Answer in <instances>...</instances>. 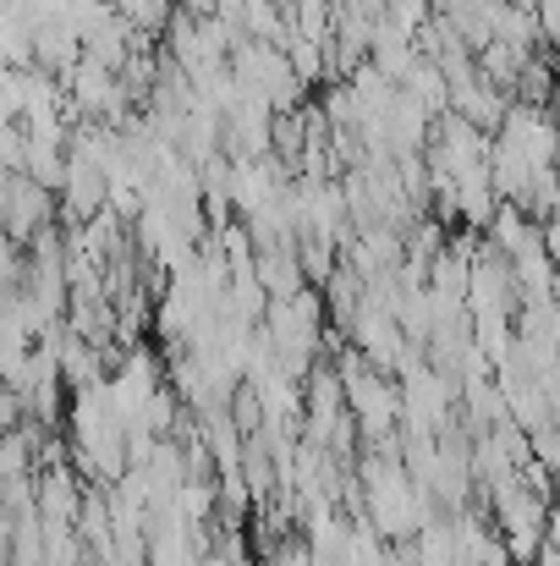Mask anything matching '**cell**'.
<instances>
[{"instance_id":"obj_1","label":"cell","mask_w":560,"mask_h":566,"mask_svg":"<svg viewBox=\"0 0 560 566\" xmlns=\"http://www.w3.org/2000/svg\"><path fill=\"white\" fill-rule=\"evenodd\" d=\"M358 484H363V517H369V528L379 539H412L440 517L434 501L418 490L406 457H379L373 451L358 468Z\"/></svg>"},{"instance_id":"obj_2","label":"cell","mask_w":560,"mask_h":566,"mask_svg":"<svg viewBox=\"0 0 560 566\" xmlns=\"http://www.w3.org/2000/svg\"><path fill=\"white\" fill-rule=\"evenodd\" d=\"M325 297L308 286V292H297V297H281V303H270V314H264V336H270V347H275V358H281V369L292 379H308L319 369V347H325Z\"/></svg>"},{"instance_id":"obj_3","label":"cell","mask_w":560,"mask_h":566,"mask_svg":"<svg viewBox=\"0 0 560 566\" xmlns=\"http://www.w3.org/2000/svg\"><path fill=\"white\" fill-rule=\"evenodd\" d=\"M341 379H347V412L358 418V434L369 440L373 451L379 446H390L395 440V429H401V385L384 375V369H373L369 358L352 347V353H341Z\"/></svg>"},{"instance_id":"obj_4","label":"cell","mask_w":560,"mask_h":566,"mask_svg":"<svg viewBox=\"0 0 560 566\" xmlns=\"http://www.w3.org/2000/svg\"><path fill=\"white\" fill-rule=\"evenodd\" d=\"M231 72H236V83H242L253 99H264L275 116H292V111H303V94H308V83L297 77V66H292V55H286L281 44H264V39H247V44H236V55H231Z\"/></svg>"},{"instance_id":"obj_5","label":"cell","mask_w":560,"mask_h":566,"mask_svg":"<svg viewBox=\"0 0 560 566\" xmlns=\"http://www.w3.org/2000/svg\"><path fill=\"white\" fill-rule=\"evenodd\" d=\"M495 144H500L506 155L528 160V166L560 171V122L550 105H522V99H511V111H506Z\"/></svg>"},{"instance_id":"obj_6","label":"cell","mask_w":560,"mask_h":566,"mask_svg":"<svg viewBox=\"0 0 560 566\" xmlns=\"http://www.w3.org/2000/svg\"><path fill=\"white\" fill-rule=\"evenodd\" d=\"M55 220V192L44 182H33L28 171H11L0 182V226H6V242H33L44 226Z\"/></svg>"},{"instance_id":"obj_7","label":"cell","mask_w":560,"mask_h":566,"mask_svg":"<svg viewBox=\"0 0 560 566\" xmlns=\"http://www.w3.org/2000/svg\"><path fill=\"white\" fill-rule=\"evenodd\" d=\"M434 11L473 44V50H489L495 33H500V17H506V0H434Z\"/></svg>"},{"instance_id":"obj_8","label":"cell","mask_w":560,"mask_h":566,"mask_svg":"<svg viewBox=\"0 0 560 566\" xmlns=\"http://www.w3.org/2000/svg\"><path fill=\"white\" fill-rule=\"evenodd\" d=\"M369 66H379L390 83H401L412 66H418V33H406L401 22H390V17H379V28H373V55Z\"/></svg>"},{"instance_id":"obj_9","label":"cell","mask_w":560,"mask_h":566,"mask_svg":"<svg viewBox=\"0 0 560 566\" xmlns=\"http://www.w3.org/2000/svg\"><path fill=\"white\" fill-rule=\"evenodd\" d=\"M489 242H495L506 259H517V253H528V248L545 242V226H539L533 214H522L517 203H500V214L489 220Z\"/></svg>"},{"instance_id":"obj_10","label":"cell","mask_w":560,"mask_h":566,"mask_svg":"<svg viewBox=\"0 0 560 566\" xmlns=\"http://www.w3.org/2000/svg\"><path fill=\"white\" fill-rule=\"evenodd\" d=\"M401 88H406V94H412V99H418V105L434 116V122L451 111V77H445V72H440L429 55H418V66L401 77Z\"/></svg>"},{"instance_id":"obj_11","label":"cell","mask_w":560,"mask_h":566,"mask_svg":"<svg viewBox=\"0 0 560 566\" xmlns=\"http://www.w3.org/2000/svg\"><path fill=\"white\" fill-rule=\"evenodd\" d=\"M528 61H533V55H522V50H511V44H500V39H495L489 50H478V72H484L495 88H506V94H517Z\"/></svg>"},{"instance_id":"obj_12","label":"cell","mask_w":560,"mask_h":566,"mask_svg":"<svg viewBox=\"0 0 560 566\" xmlns=\"http://www.w3.org/2000/svg\"><path fill=\"white\" fill-rule=\"evenodd\" d=\"M495 39L511 44V50H522V55H533V44L545 39L539 6H511V0H506V17H500V33H495Z\"/></svg>"},{"instance_id":"obj_13","label":"cell","mask_w":560,"mask_h":566,"mask_svg":"<svg viewBox=\"0 0 560 566\" xmlns=\"http://www.w3.org/2000/svg\"><path fill=\"white\" fill-rule=\"evenodd\" d=\"M556 94H560V83H556V72H550V61L533 55L528 72H522V83H517V99H522V105H550Z\"/></svg>"},{"instance_id":"obj_14","label":"cell","mask_w":560,"mask_h":566,"mask_svg":"<svg viewBox=\"0 0 560 566\" xmlns=\"http://www.w3.org/2000/svg\"><path fill=\"white\" fill-rule=\"evenodd\" d=\"M0 160H6V177L11 171H28V133H22V122H6L0 127Z\"/></svg>"},{"instance_id":"obj_15","label":"cell","mask_w":560,"mask_h":566,"mask_svg":"<svg viewBox=\"0 0 560 566\" xmlns=\"http://www.w3.org/2000/svg\"><path fill=\"white\" fill-rule=\"evenodd\" d=\"M0 116L6 122H22V72H11V66L0 77Z\"/></svg>"},{"instance_id":"obj_16","label":"cell","mask_w":560,"mask_h":566,"mask_svg":"<svg viewBox=\"0 0 560 566\" xmlns=\"http://www.w3.org/2000/svg\"><path fill=\"white\" fill-rule=\"evenodd\" d=\"M203 566H242V551H236V545L225 539L220 551H209V556H203Z\"/></svg>"},{"instance_id":"obj_17","label":"cell","mask_w":560,"mask_h":566,"mask_svg":"<svg viewBox=\"0 0 560 566\" xmlns=\"http://www.w3.org/2000/svg\"><path fill=\"white\" fill-rule=\"evenodd\" d=\"M177 11H187V17H214L220 0H177Z\"/></svg>"},{"instance_id":"obj_18","label":"cell","mask_w":560,"mask_h":566,"mask_svg":"<svg viewBox=\"0 0 560 566\" xmlns=\"http://www.w3.org/2000/svg\"><path fill=\"white\" fill-rule=\"evenodd\" d=\"M545 248H550V259H556V270H560V226L556 220L545 226Z\"/></svg>"},{"instance_id":"obj_19","label":"cell","mask_w":560,"mask_h":566,"mask_svg":"<svg viewBox=\"0 0 560 566\" xmlns=\"http://www.w3.org/2000/svg\"><path fill=\"white\" fill-rule=\"evenodd\" d=\"M533 566H560V551H556V545H545V551H539V562H533Z\"/></svg>"}]
</instances>
